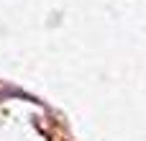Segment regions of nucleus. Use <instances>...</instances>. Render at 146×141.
<instances>
[]
</instances>
